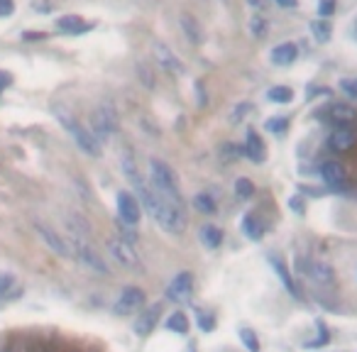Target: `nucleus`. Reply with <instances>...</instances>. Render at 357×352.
<instances>
[{"instance_id":"40","label":"nucleus","mask_w":357,"mask_h":352,"mask_svg":"<svg viewBox=\"0 0 357 352\" xmlns=\"http://www.w3.org/2000/svg\"><path fill=\"white\" fill-rule=\"evenodd\" d=\"M245 113H250V103L238 105V108H235V113H233V123H238V115H245Z\"/></svg>"},{"instance_id":"39","label":"nucleus","mask_w":357,"mask_h":352,"mask_svg":"<svg viewBox=\"0 0 357 352\" xmlns=\"http://www.w3.org/2000/svg\"><path fill=\"white\" fill-rule=\"evenodd\" d=\"M289 208H291L294 213L303 215V211H306V206H303V204H301V201H298V199H291V201H289Z\"/></svg>"},{"instance_id":"45","label":"nucleus","mask_w":357,"mask_h":352,"mask_svg":"<svg viewBox=\"0 0 357 352\" xmlns=\"http://www.w3.org/2000/svg\"><path fill=\"white\" fill-rule=\"evenodd\" d=\"M35 352H52L50 347H40V350H35Z\"/></svg>"},{"instance_id":"34","label":"nucleus","mask_w":357,"mask_h":352,"mask_svg":"<svg viewBox=\"0 0 357 352\" xmlns=\"http://www.w3.org/2000/svg\"><path fill=\"white\" fill-rule=\"evenodd\" d=\"M196 323H199V328H201V330H204V332H211V330H213V328H215L213 316H211V313H204V311L199 313V321H196Z\"/></svg>"},{"instance_id":"20","label":"nucleus","mask_w":357,"mask_h":352,"mask_svg":"<svg viewBox=\"0 0 357 352\" xmlns=\"http://www.w3.org/2000/svg\"><path fill=\"white\" fill-rule=\"evenodd\" d=\"M56 30L64 35H81V32L91 30V25H86V20L79 15H64L56 20Z\"/></svg>"},{"instance_id":"37","label":"nucleus","mask_w":357,"mask_h":352,"mask_svg":"<svg viewBox=\"0 0 357 352\" xmlns=\"http://www.w3.org/2000/svg\"><path fill=\"white\" fill-rule=\"evenodd\" d=\"M13 10H15V3H13V0H0V17L13 15Z\"/></svg>"},{"instance_id":"4","label":"nucleus","mask_w":357,"mask_h":352,"mask_svg":"<svg viewBox=\"0 0 357 352\" xmlns=\"http://www.w3.org/2000/svg\"><path fill=\"white\" fill-rule=\"evenodd\" d=\"M91 123H93V137L96 139H108L120 125L118 123V110L113 108L110 100H103V103L98 105V110L93 113V118H91Z\"/></svg>"},{"instance_id":"43","label":"nucleus","mask_w":357,"mask_h":352,"mask_svg":"<svg viewBox=\"0 0 357 352\" xmlns=\"http://www.w3.org/2000/svg\"><path fill=\"white\" fill-rule=\"evenodd\" d=\"M350 37H352V40L357 42V17H355V20H352V27H350Z\"/></svg>"},{"instance_id":"12","label":"nucleus","mask_w":357,"mask_h":352,"mask_svg":"<svg viewBox=\"0 0 357 352\" xmlns=\"http://www.w3.org/2000/svg\"><path fill=\"white\" fill-rule=\"evenodd\" d=\"M35 230L40 233V238L47 243V247L52 250V252H56L59 257H74V250H71V243H66L61 235H56L52 228H47V225H42V223H37L35 225Z\"/></svg>"},{"instance_id":"44","label":"nucleus","mask_w":357,"mask_h":352,"mask_svg":"<svg viewBox=\"0 0 357 352\" xmlns=\"http://www.w3.org/2000/svg\"><path fill=\"white\" fill-rule=\"evenodd\" d=\"M248 3H250L252 8H257V6H259V0H248Z\"/></svg>"},{"instance_id":"29","label":"nucleus","mask_w":357,"mask_h":352,"mask_svg":"<svg viewBox=\"0 0 357 352\" xmlns=\"http://www.w3.org/2000/svg\"><path fill=\"white\" fill-rule=\"evenodd\" d=\"M235 196H238V199H252L255 196V184L250 179H245V176H240L238 181H235Z\"/></svg>"},{"instance_id":"23","label":"nucleus","mask_w":357,"mask_h":352,"mask_svg":"<svg viewBox=\"0 0 357 352\" xmlns=\"http://www.w3.org/2000/svg\"><path fill=\"white\" fill-rule=\"evenodd\" d=\"M164 326H167V330L178 332V335H186V332H189V318H186L184 311H176L164 321Z\"/></svg>"},{"instance_id":"19","label":"nucleus","mask_w":357,"mask_h":352,"mask_svg":"<svg viewBox=\"0 0 357 352\" xmlns=\"http://www.w3.org/2000/svg\"><path fill=\"white\" fill-rule=\"evenodd\" d=\"M328 118H331L337 128H345L347 123H352V120L357 118V113H355V108L347 103H333L331 108H328Z\"/></svg>"},{"instance_id":"17","label":"nucleus","mask_w":357,"mask_h":352,"mask_svg":"<svg viewBox=\"0 0 357 352\" xmlns=\"http://www.w3.org/2000/svg\"><path fill=\"white\" fill-rule=\"evenodd\" d=\"M245 154H248L250 162H255V164L264 162V142L255 130H248V135H245Z\"/></svg>"},{"instance_id":"15","label":"nucleus","mask_w":357,"mask_h":352,"mask_svg":"<svg viewBox=\"0 0 357 352\" xmlns=\"http://www.w3.org/2000/svg\"><path fill=\"white\" fill-rule=\"evenodd\" d=\"M162 308H164L162 303H152V306L139 316V321L135 323V332H137V335H149V332L154 330V326H157L159 316H162Z\"/></svg>"},{"instance_id":"21","label":"nucleus","mask_w":357,"mask_h":352,"mask_svg":"<svg viewBox=\"0 0 357 352\" xmlns=\"http://www.w3.org/2000/svg\"><path fill=\"white\" fill-rule=\"evenodd\" d=\"M269 264L274 267V272H277V277H279V282L284 284V289H287L291 296H296L298 298V291H296V286H294V279H291V274L287 272V267H284V262L282 259H277V257H269Z\"/></svg>"},{"instance_id":"18","label":"nucleus","mask_w":357,"mask_h":352,"mask_svg":"<svg viewBox=\"0 0 357 352\" xmlns=\"http://www.w3.org/2000/svg\"><path fill=\"white\" fill-rule=\"evenodd\" d=\"M178 25H181V30H184L186 40H189L191 45H201V42H204V30H201L199 20H196L194 15L184 13V15L178 17Z\"/></svg>"},{"instance_id":"30","label":"nucleus","mask_w":357,"mask_h":352,"mask_svg":"<svg viewBox=\"0 0 357 352\" xmlns=\"http://www.w3.org/2000/svg\"><path fill=\"white\" fill-rule=\"evenodd\" d=\"M318 330H321V332H318V337H316V340L306 342V347H308V350H316V347H323V345H328V340H331V335H328V328L323 326L321 321H318Z\"/></svg>"},{"instance_id":"33","label":"nucleus","mask_w":357,"mask_h":352,"mask_svg":"<svg viewBox=\"0 0 357 352\" xmlns=\"http://www.w3.org/2000/svg\"><path fill=\"white\" fill-rule=\"evenodd\" d=\"M335 13V0H318V17H331Z\"/></svg>"},{"instance_id":"25","label":"nucleus","mask_w":357,"mask_h":352,"mask_svg":"<svg viewBox=\"0 0 357 352\" xmlns=\"http://www.w3.org/2000/svg\"><path fill=\"white\" fill-rule=\"evenodd\" d=\"M267 98L272 100V103H291L294 91L289 89V86H272V89L267 91Z\"/></svg>"},{"instance_id":"2","label":"nucleus","mask_w":357,"mask_h":352,"mask_svg":"<svg viewBox=\"0 0 357 352\" xmlns=\"http://www.w3.org/2000/svg\"><path fill=\"white\" fill-rule=\"evenodd\" d=\"M54 115H56V120L61 123V128H64L66 132L74 137V142L79 144L81 152H86L89 157H93V159L100 157V142L93 137V132H91V130H86L84 125H81L79 120H76L74 115L64 108V105H54Z\"/></svg>"},{"instance_id":"6","label":"nucleus","mask_w":357,"mask_h":352,"mask_svg":"<svg viewBox=\"0 0 357 352\" xmlns=\"http://www.w3.org/2000/svg\"><path fill=\"white\" fill-rule=\"evenodd\" d=\"M118 215H120V223L130 225V228H135V225L139 223V218H142V206H139V201L135 199V194L120 191L118 194Z\"/></svg>"},{"instance_id":"10","label":"nucleus","mask_w":357,"mask_h":352,"mask_svg":"<svg viewBox=\"0 0 357 352\" xmlns=\"http://www.w3.org/2000/svg\"><path fill=\"white\" fill-rule=\"evenodd\" d=\"M306 277L311 279L313 284H318L321 289L333 286V284H335V272H333V267L326 262V259H313V262L308 259Z\"/></svg>"},{"instance_id":"3","label":"nucleus","mask_w":357,"mask_h":352,"mask_svg":"<svg viewBox=\"0 0 357 352\" xmlns=\"http://www.w3.org/2000/svg\"><path fill=\"white\" fill-rule=\"evenodd\" d=\"M159 199V196H157ZM154 220L162 230L167 233L176 235V233H184L186 230V213H184V206H176V204H169V201H157V208H154Z\"/></svg>"},{"instance_id":"36","label":"nucleus","mask_w":357,"mask_h":352,"mask_svg":"<svg viewBox=\"0 0 357 352\" xmlns=\"http://www.w3.org/2000/svg\"><path fill=\"white\" fill-rule=\"evenodd\" d=\"M287 128H289V120L287 118H277V120H269V123H267L269 132H284Z\"/></svg>"},{"instance_id":"11","label":"nucleus","mask_w":357,"mask_h":352,"mask_svg":"<svg viewBox=\"0 0 357 352\" xmlns=\"http://www.w3.org/2000/svg\"><path fill=\"white\" fill-rule=\"evenodd\" d=\"M152 52H154V59H157V64L162 66L164 71H169V74H176V76L184 74V64L178 61V56L172 52V47H167L164 42H157V45L152 47Z\"/></svg>"},{"instance_id":"16","label":"nucleus","mask_w":357,"mask_h":352,"mask_svg":"<svg viewBox=\"0 0 357 352\" xmlns=\"http://www.w3.org/2000/svg\"><path fill=\"white\" fill-rule=\"evenodd\" d=\"M298 56V49L296 45H291V42H284V45H277L272 49V54H269V59H272L274 66H289L294 64Z\"/></svg>"},{"instance_id":"26","label":"nucleus","mask_w":357,"mask_h":352,"mask_svg":"<svg viewBox=\"0 0 357 352\" xmlns=\"http://www.w3.org/2000/svg\"><path fill=\"white\" fill-rule=\"evenodd\" d=\"M311 35L316 37L318 42H328V40H331V35H333L331 22H328V20H321V17H318V20H313V22H311Z\"/></svg>"},{"instance_id":"8","label":"nucleus","mask_w":357,"mask_h":352,"mask_svg":"<svg viewBox=\"0 0 357 352\" xmlns=\"http://www.w3.org/2000/svg\"><path fill=\"white\" fill-rule=\"evenodd\" d=\"M108 252L113 254L115 262L123 264V267H137L139 264V254L135 252V247L128 243V240L118 238V235L108 238Z\"/></svg>"},{"instance_id":"27","label":"nucleus","mask_w":357,"mask_h":352,"mask_svg":"<svg viewBox=\"0 0 357 352\" xmlns=\"http://www.w3.org/2000/svg\"><path fill=\"white\" fill-rule=\"evenodd\" d=\"M250 32H252L255 40H264V37H267V32H269L267 20H264L262 15H252V17H250Z\"/></svg>"},{"instance_id":"13","label":"nucleus","mask_w":357,"mask_h":352,"mask_svg":"<svg viewBox=\"0 0 357 352\" xmlns=\"http://www.w3.org/2000/svg\"><path fill=\"white\" fill-rule=\"evenodd\" d=\"M321 179L326 181L331 189L340 191L345 189V181H347V171L340 162H323L321 164Z\"/></svg>"},{"instance_id":"38","label":"nucleus","mask_w":357,"mask_h":352,"mask_svg":"<svg viewBox=\"0 0 357 352\" xmlns=\"http://www.w3.org/2000/svg\"><path fill=\"white\" fill-rule=\"evenodd\" d=\"M8 86H13V76L8 74V71H0V93H3Z\"/></svg>"},{"instance_id":"32","label":"nucleus","mask_w":357,"mask_h":352,"mask_svg":"<svg viewBox=\"0 0 357 352\" xmlns=\"http://www.w3.org/2000/svg\"><path fill=\"white\" fill-rule=\"evenodd\" d=\"M13 286H15V277L8 272H0V298L6 296V293H10Z\"/></svg>"},{"instance_id":"1","label":"nucleus","mask_w":357,"mask_h":352,"mask_svg":"<svg viewBox=\"0 0 357 352\" xmlns=\"http://www.w3.org/2000/svg\"><path fill=\"white\" fill-rule=\"evenodd\" d=\"M149 186H152V191L162 201H169V204H176V206H184V199H181V189H178L176 174H174V169L169 167L167 162L149 159Z\"/></svg>"},{"instance_id":"24","label":"nucleus","mask_w":357,"mask_h":352,"mask_svg":"<svg viewBox=\"0 0 357 352\" xmlns=\"http://www.w3.org/2000/svg\"><path fill=\"white\" fill-rule=\"evenodd\" d=\"M240 230H243V235H248L250 240H255V243H257V240H262V225L257 223V218H255L252 213H248L243 218V223H240Z\"/></svg>"},{"instance_id":"28","label":"nucleus","mask_w":357,"mask_h":352,"mask_svg":"<svg viewBox=\"0 0 357 352\" xmlns=\"http://www.w3.org/2000/svg\"><path fill=\"white\" fill-rule=\"evenodd\" d=\"M194 206L199 213H206V215L215 213V201H213V196H208V194H196Z\"/></svg>"},{"instance_id":"31","label":"nucleus","mask_w":357,"mask_h":352,"mask_svg":"<svg viewBox=\"0 0 357 352\" xmlns=\"http://www.w3.org/2000/svg\"><path fill=\"white\" fill-rule=\"evenodd\" d=\"M240 340L248 345L250 352H259V342H257V337H255V332L250 330V328H243V330H240Z\"/></svg>"},{"instance_id":"9","label":"nucleus","mask_w":357,"mask_h":352,"mask_svg":"<svg viewBox=\"0 0 357 352\" xmlns=\"http://www.w3.org/2000/svg\"><path fill=\"white\" fill-rule=\"evenodd\" d=\"M144 291L139 286H128L123 289V293L118 296V301L113 303V311L118 313V316H128V313L137 311L139 306L144 303Z\"/></svg>"},{"instance_id":"5","label":"nucleus","mask_w":357,"mask_h":352,"mask_svg":"<svg viewBox=\"0 0 357 352\" xmlns=\"http://www.w3.org/2000/svg\"><path fill=\"white\" fill-rule=\"evenodd\" d=\"M71 250H74V257L79 259L81 264H86L89 269H93L96 274H110V267L105 264V259L91 247L89 243H84L81 238L74 235V243H71Z\"/></svg>"},{"instance_id":"14","label":"nucleus","mask_w":357,"mask_h":352,"mask_svg":"<svg viewBox=\"0 0 357 352\" xmlns=\"http://www.w3.org/2000/svg\"><path fill=\"white\" fill-rule=\"evenodd\" d=\"M355 144H357V135L352 132L350 128H335L331 135H328V147H331L335 154L350 152Z\"/></svg>"},{"instance_id":"46","label":"nucleus","mask_w":357,"mask_h":352,"mask_svg":"<svg viewBox=\"0 0 357 352\" xmlns=\"http://www.w3.org/2000/svg\"><path fill=\"white\" fill-rule=\"evenodd\" d=\"M0 352H13V350H0Z\"/></svg>"},{"instance_id":"42","label":"nucleus","mask_w":357,"mask_h":352,"mask_svg":"<svg viewBox=\"0 0 357 352\" xmlns=\"http://www.w3.org/2000/svg\"><path fill=\"white\" fill-rule=\"evenodd\" d=\"M277 6H282V8H296L298 6V0H274Z\"/></svg>"},{"instance_id":"41","label":"nucleus","mask_w":357,"mask_h":352,"mask_svg":"<svg viewBox=\"0 0 357 352\" xmlns=\"http://www.w3.org/2000/svg\"><path fill=\"white\" fill-rule=\"evenodd\" d=\"M45 32H25V40H30V42H37V40H45Z\"/></svg>"},{"instance_id":"22","label":"nucleus","mask_w":357,"mask_h":352,"mask_svg":"<svg viewBox=\"0 0 357 352\" xmlns=\"http://www.w3.org/2000/svg\"><path fill=\"white\" fill-rule=\"evenodd\" d=\"M201 243L208 250H218L220 245H223V230L215 228V225H204V230H201Z\"/></svg>"},{"instance_id":"7","label":"nucleus","mask_w":357,"mask_h":352,"mask_svg":"<svg viewBox=\"0 0 357 352\" xmlns=\"http://www.w3.org/2000/svg\"><path fill=\"white\" fill-rule=\"evenodd\" d=\"M194 293V277L191 272H181L174 277V282L167 286V298L172 303H189Z\"/></svg>"},{"instance_id":"35","label":"nucleus","mask_w":357,"mask_h":352,"mask_svg":"<svg viewBox=\"0 0 357 352\" xmlns=\"http://www.w3.org/2000/svg\"><path fill=\"white\" fill-rule=\"evenodd\" d=\"M340 91L347 95V98H357V81H355V79L340 81Z\"/></svg>"}]
</instances>
